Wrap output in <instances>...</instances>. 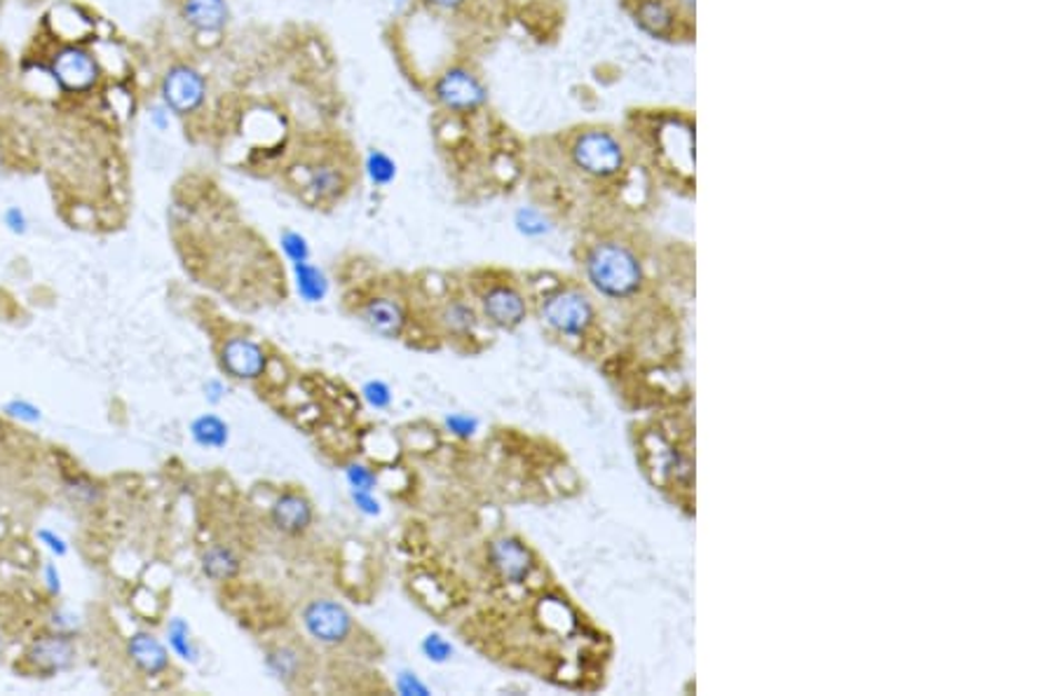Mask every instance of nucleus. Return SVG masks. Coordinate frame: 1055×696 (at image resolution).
<instances>
[{"mask_svg": "<svg viewBox=\"0 0 1055 696\" xmlns=\"http://www.w3.org/2000/svg\"><path fill=\"white\" fill-rule=\"evenodd\" d=\"M591 285L610 298H629L638 291L643 270L636 253L619 242H598L587 256Z\"/></svg>", "mask_w": 1055, "mask_h": 696, "instance_id": "nucleus-1", "label": "nucleus"}, {"mask_svg": "<svg viewBox=\"0 0 1055 696\" xmlns=\"http://www.w3.org/2000/svg\"><path fill=\"white\" fill-rule=\"evenodd\" d=\"M167 645L181 662L196 664L200 657V647L196 638H192V628L181 617H175L167 624Z\"/></svg>", "mask_w": 1055, "mask_h": 696, "instance_id": "nucleus-20", "label": "nucleus"}, {"mask_svg": "<svg viewBox=\"0 0 1055 696\" xmlns=\"http://www.w3.org/2000/svg\"><path fill=\"white\" fill-rule=\"evenodd\" d=\"M293 281H296V291L306 302H321L329 294V277L327 272L317 268L310 260H303V264H293Z\"/></svg>", "mask_w": 1055, "mask_h": 696, "instance_id": "nucleus-17", "label": "nucleus"}, {"mask_svg": "<svg viewBox=\"0 0 1055 696\" xmlns=\"http://www.w3.org/2000/svg\"><path fill=\"white\" fill-rule=\"evenodd\" d=\"M361 321L382 338H399L406 329V312L395 298L376 296L364 302Z\"/></svg>", "mask_w": 1055, "mask_h": 696, "instance_id": "nucleus-14", "label": "nucleus"}, {"mask_svg": "<svg viewBox=\"0 0 1055 696\" xmlns=\"http://www.w3.org/2000/svg\"><path fill=\"white\" fill-rule=\"evenodd\" d=\"M221 368L235 380H256L266 374L268 355L247 336H232L221 347Z\"/></svg>", "mask_w": 1055, "mask_h": 696, "instance_id": "nucleus-8", "label": "nucleus"}, {"mask_svg": "<svg viewBox=\"0 0 1055 696\" xmlns=\"http://www.w3.org/2000/svg\"><path fill=\"white\" fill-rule=\"evenodd\" d=\"M46 577V586H48V591L50 596H59L61 594V573L54 563H46V573H42Z\"/></svg>", "mask_w": 1055, "mask_h": 696, "instance_id": "nucleus-37", "label": "nucleus"}, {"mask_svg": "<svg viewBox=\"0 0 1055 696\" xmlns=\"http://www.w3.org/2000/svg\"><path fill=\"white\" fill-rule=\"evenodd\" d=\"M303 626L317 643L340 645L352 634V615L346 610V605L319 598L303 607Z\"/></svg>", "mask_w": 1055, "mask_h": 696, "instance_id": "nucleus-5", "label": "nucleus"}, {"mask_svg": "<svg viewBox=\"0 0 1055 696\" xmlns=\"http://www.w3.org/2000/svg\"><path fill=\"white\" fill-rule=\"evenodd\" d=\"M0 652H3V640H0Z\"/></svg>", "mask_w": 1055, "mask_h": 696, "instance_id": "nucleus-40", "label": "nucleus"}, {"mask_svg": "<svg viewBox=\"0 0 1055 696\" xmlns=\"http://www.w3.org/2000/svg\"><path fill=\"white\" fill-rule=\"evenodd\" d=\"M346 478L350 490H374L378 484V474L361 463H350L346 467Z\"/></svg>", "mask_w": 1055, "mask_h": 696, "instance_id": "nucleus-30", "label": "nucleus"}, {"mask_svg": "<svg viewBox=\"0 0 1055 696\" xmlns=\"http://www.w3.org/2000/svg\"><path fill=\"white\" fill-rule=\"evenodd\" d=\"M516 228H519V232L528 235V237H540V235H547L549 232V219L543 213V211H537L533 207H524L516 211V219H514Z\"/></svg>", "mask_w": 1055, "mask_h": 696, "instance_id": "nucleus-25", "label": "nucleus"}, {"mask_svg": "<svg viewBox=\"0 0 1055 696\" xmlns=\"http://www.w3.org/2000/svg\"><path fill=\"white\" fill-rule=\"evenodd\" d=\"M636 21L653 36H669L674 31V12L664 0H640Z\"/></svg>", "mask_w": 1055, "mask_h": 696, "instance_id": "nucleus-19", "label": "nucleus"}, {"mask_svg": "<svg viewBox=\"0 0 1055 696\" xmlns=\"http://www.w3.org/2000/svg\"><path fill=\"white\" fill-rule=\"evenodd\" d=\"M680 6H685L687 10H693V8H695V0H680Z\"/></svg>", "mask_w": 1055, "mask_h": 696, "instance_id": "nucleus-39", "label": "nucleus"}, {"mask_svg": "<svg viewBox=\"0 0 1055 696\" xmlns=\"http://www.w3.org/2000/svg\"><path fill=\"white\" fill-rule=\"evenodd\" d=\"M127 657L135 664V668L143 676H162L169 668V649L167 645L148 630H137L127 638Z\"/></svg>", "mask_w": 1055, "mask_h": 696, "instance_id": "nucleus-13", "label": "nucleus"}, {"mask_svg": "<svg viewBox=\"0 0 1055 696\" xmlns=\"http://www.w3.org/2000/svg\"><path fill=\"white\" fill-rule=\"evenodd\" d=\"M36 539L42 544V547H46L50 554H54L57 558H63V556H69V541L63 539L57 530H50V528H38L36 530Z\"/></svg>", "mask_w": 1055, "mask_h": 696, "instance_id": "nucleus-32", "label": "nucleus"}, {"mask_svg": "<svg viewBox=\"0 0 1055 696\" xmlns=\"http://www.w3.org/2000/svg\"><path fill=\"white\" fill-rule=\"evenodd\" d=\"M425 3L437 8V10H458L467 3V0H425Z\"/></svg>", "mask_w": 1055, "mask_h": 696, "instance_id": "nucleus-38", "label": "nucleus"}, {"mask_svg": "<svg viewBox=\"0 0 1055 696\" xmlns=\"http://www.w3.org/2000/svg\"><path fill=\"white\" fill-rule=\"evenodd\" d=\"M361 397L376 410H382L392 404V389L385 380H369L361 387Z\"/></svg>", "mask_w": 1055, "mask_h": 696, "instance_id": "nucleus-29", "label": "nucleus"}, {"mask_svg": "<svg viewBox=\"0 0 1055 696\" xmlns=\"http://www.w3.org/2000/svg\"><path fill=\"white\" fill-rule=\"evenodd\" d=\"M488 560L498 577L509 584H524L535 570V558L530 549L516 537L492 539L488 547Z\"/></svg>", "mask_w": 1055, "mask_h": 696, "instance_id": "nucleus-9", "label": "nucleus"}, {"mask_svg": "<svg viewBox=\"0 0 1055 696\" xmlns=\"http://www.w3.org/2000/svg\"><path fill=\"white\" fill-rule=\"evenodd\" d=\"M3 412L10 418V420H17V422H24V425H38L42 420V410L40 406H36L33 401L29 399H21V397H14L10 399L8 404H3Z\"/></svg>", "mask_w": 1055, "mask_h": 696, "instance_id": "nucleus-27", "label": "nucleus"}, {"mask_svg": "<svg viewBox=\"0 0 1055 696\" xmlns=\"http://www.w3.org/2000/svg\"><path fill=\"white\" fill-rule=\"evenodd\" d=\"M160 99L169 113H196L207 99V80L196 67H190V63H175V67L167 69V73L162 76Z\"/></svg>", "mask_w": 1055, "mask_h": 696, "instance_id": "nucleus-3", "label": "nucleus"}, {"mask_svg": "<svg viewBox=\"0 0 1055 696\" xmlns=\"http://www.w3.org/2000/svg\"><path fill=\"white\" fill-rule=\"evenodd\" d=\"M266 666H268V670L272 673V676H275L277 680L291 683V680H296V676H298L300 657L296 655V652H293L291 647H275V649H270L268 655H266Z\"/></svg>", "mask_w": 1055, "mask_h": 696, "instance_id": "nucleus-24", "label": "nucleus"}, {"mask_svg": "<svg viewBox=\"0 0 1055 696\" xmlns=\"http://www.w3.org/2000/svg\"><path fill=\"white\" fill-rule=\"evenodd\" d=\"M364 169H366V177H369V181L378 188H387L390 186L395 179H397V162L385 153V150H369V156H366V162H364Z\"/></svg>", "mask_w": 1055, "mask_h": 696, "instance_id": "nucleus-23", "label": "nucleus"}, {"mask_svg": "<svg viewBox=\"0 0 1055 696\" xmlns=\"http://www.w3.org/2000/svg\"><path fill=\"white\" fill-rule=\"evenodd\" d=\"M397 689L404 696H429V687L416 676V673H399L397 678Z\"/></svg>", "mask_w": 1055, "mask_h": 696, "instance_id": "nucleus-34", "label": "nucleus"}, {"mask_svg": "<svg viewBox=\"0 0 1055 696\" xmlns=\"http://www.w3.org/2000/svg\"><path fill=\"white\" fill-rule=\"evenodd\" d=\"M439 319L444 324V329L454 336H469L474 331V326H477V312H474L462 300L448 302V306L441 310Z\"/></svg>", "mask_w": 1055, "mask_h": 696, "instance_id": "nucleus-22", "label": "nucleus"}, {"mask_svg": "<svg viewBox=\"0 0 1055 696\" xmlns=\"http://www.w3.org/2000/svg\"><path fill=\"white\" fill-rule=\"evenodd\" d=\"M573 162L589 177L613 179L624 167V148L606 129H589L575 139Z\"/></svg>", "mask_w": 1055, "mask_h": 696, "instance_id": "nucleus-2", "label": "nucleus"}, {"mask_svg": "<svg viewBox=\"0 0 1055 696\" xmlns=\"http://www.w3.org/2000/svg\"><path fill=\"white\" fill-rule=\"evenodd\" d=\"M484 317L498 329H516L526 319V300L514 287L498 285L481 296Z\"/></svg>", "mask_w": 1055, "mask_h": 696, "instance_id": "nucleus-11", "label": "nucleus"}, {"mask_svg": "<svg viewBox=\"0 0 1055 696\" xmlns=\"http://www.w3.org/2000/svg\"><path fill=\"white\" fill-rule=\"evenodd\" d=\"M181 19L198 33H221L230 21V10L226 0H181Z\"/></svg>", "mask_w": 1055, "mask_h": 696, "instance_id": "nucleus-15", "label": "nucleus"}, {"mask_svg": "<svg viewBox=\"0 0 1055 696\" xmlns=\"http://www.w3.org/2000/svg\"><path fill=\"white\" fill-rule=\"evenodd\" d=\"M422 655L435 662V664H446L450 657H454V645H450L441 634H429L422 638Z\"/></svg>", "mask_w": 1055, "mask_h": 696, "instance_id": "nucleus-28", "label": "nucleus"}, {"mask_svg": "<svg viewBox=\"0 0 1055 696\" xmlns=\"http://www.w3.org/2000/svg\"><path fill=\"white\" fill-rule=\"evenodd\" d=\"M435 99L450 113H474L486 103L488 92L479 76L469 69L454 67L435 82Z\"/></svg>", "mask_w": 1055, "mask_h": 696, "instance_id": "nucleus-4", "label": "nucleus"}, {"mask_svg": "<svg viewBox=\"0 0 1055 696\" xmlns=\"http://www.w3.org/2000/svg\"><path fill=\"white\" fill-rule=\"evenodd\" d=\"M240 556L230 547H226V544H213V547L202 554V573L213 581H228L240 573Z\"/></svg>", "mask_w": 1055, "mask_h": 696, "instance_id": "nucleus-18", "label": "nucleus"}, {"mask_svg": "<svg viewBox=\"0 0 1055 696\" xmlns=\"http://www.w3.org/2000/svg\"><path fill=\"white\" fill-rule=\"evenodd\" d=\"M350 497H352V505L357 507V511H361L366 516H378L380 514V503H378V497L374 495V490H350Z\"/></svg>", "mask_w": 1055, "mask_h": 696, "instance_id": "nucleus-35", "label": "nucleus"}, {"mask_svg": "<svg viewBox=\"0 0 1055 696\" xmlns=\"http://www.w3.org/2000/svg\"><path fill=\"white\" fill-rule=\"evenodd\" d=\"M272 526L285 535H303L315 520V507L306 495L282 493L270 507Z\"/></svg>", "mask_w": 1055, "mask_h": 696, "instance_id": "nucleus-12", "label": "nucleus"}, {"mask_svg": "<svg viewBox=\"0 0 1055 696\" xmlns=\"http://www.w3.org/2000/svg\"><path fill=\"white\" fill-rule=\"evenodd\" d=\"M308 188L312 190L315 198L331 200L342 188H346V179H342V171L336 165L321 162V165H315L310 169Z\"/></svg>", "mask_w": 1055, "mask_h": 696, "instance_id": "nucleus-21", "label": "nucleus"}, {"mask_svg": "<svg viewBox=\"0 0 1055 696\" xmlns=\"http://www.w3.org/2000/svg\"><path fill=\"white\" fill-rule=\"evenodd\" d=\"M543 319L561 336H583L594 319V308L587 296L579 291H558L547 298Z\"/></svg>", "mask_w": 1055, "mask_h": 696, "instance_id": "nucleus-6", "label": "nucleus"}, {"mask_svg": "<svg viewBox=\"0 0 1055 696\" xmlns=\"http://www.w3.org/2000/svg\"><path fill=\"white\" fill-rule=\"evenodd\" d=\"M190 439L200 448L221 450L230 441V427L217 412H205L190 422Z\"/></svg>", "mask_w": 1055, "mask_h": 696, "instance_id": "nucleus-16", "label": "nucleus"}, {"mask_svg": "<svg viewBox=\"0 0 1055 696\" xmlns=\"http://www.w3.org/2000/svg\"><path fill=\"white\" fill-rule=\"evenodd\" d=\"M3 226L12 235H27L29 232V216L21 207H8L3 211Z\"/></svg>", "mask_w": 1055, "mask_h": 696, "instance_id": "nucleus-33", "label": "nucleus"}, {"mask_svg": "<svg viewBox=\"0 0 1055 696\" xmlns=\"http://www.w3.org/2000/svg\"><path fill=\"white\" fill-rule=\"evenodd\" d=\"M78 657V649L69 634H50L33 640L27 649V664L42 678H52L57 673L71 670Z\"/></svg>", "mask_w": 1055, "mask_h": 696, "instance_id": "nucleus-7", "label": "nucleus"}, {"mask_svg": "<svg viewBox=\"0 0 1055 696\" xmlns=\"http://www.w3.org/2000/svg\"><path fill=\"white\" fill-rule=\"evenodd\" d=\"M444 425L456 439H462V441L471 439L474 434L479 431V420L474 416H467V412H450V416H446Z\"/></svg>", "mask_w": 1055, "mask_h": 696, "instance_id": "nucleus-31", "label": "nucleus"}, {"mask_svg": "<svg viewBox=\"0 0 1055 696\" xmlns=\"http://www.w3.org/2000/svg\"><path fill=\"white\" fill-rule=\"evenodd\" d=\"M226 391H228V387H226L221 380H217V378L207 380V385H205V399H207L209 404L217 406V404H221V401L226 399Z\"/></svg>", "mask_w": 1055, "mask_h": 696, "instance_id": "nucleus-36", "label": "nucleus"}, {"mask_svg": "<svg viewBox=\"0 0 1055 696\" xmlns=\"http://www.w3.org/2000/svg\"><path fill=\"white\" fill-rule=\"evenodd\" d=\"M279 247H282L285 256L289 258V264H303V260H310V242L306 235H300L296 230H285L282 237H279Z\"/></svg>", "mask_w": 1055, "mask_h": 696, "instance_id": "nucleus-26", "label": "nucleus"}, {"mask_svg": "<svg viewBox=\"0 0 1055 696\" xmlns=\"http://www.w3.org/2000/svg\"><path fill=\"white\" fill-rule=\"evenodd\" d=\"M52 76L63 90L84 92L97 82L99 67H97V59L90 52H84L80 48H67L59 54H54Z\"/></svg>", "mask_w": 1055, "mask_h": 696, "instance_id": "nucleus-10", "label": "nucleus"}]
</instances>
